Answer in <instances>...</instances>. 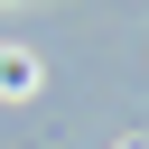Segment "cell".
<instances>
[{
	"mask_svg": "<svg viewBox=\"0 0 149 149\" xmlns=\"http://www.w3.org/2000/svg\"><path fill=\"white\" fill-rule=\"evenodd\" d=\"M0 93H37V56L28 47H0Z\"/></svg>",
	"mask_w": 149,
	"mask_h": 149,
	"instance_id": "cell-1",
	"label": "cell"
},
{
	"mask_svg": "<svg viewBox=\"0 0 149 149\" xmlns=\"http://www.w3.org/2000/svg\"><path fill=\"white\" fill-rule=\"evenodd\" d=\"M121 149H140V140H121Z\"/></svg>",
	"mask_w": 149,
	"mask_h": 149,
	"instance_id": "cell-2",
	"label": "cell"
}]
</instances>
